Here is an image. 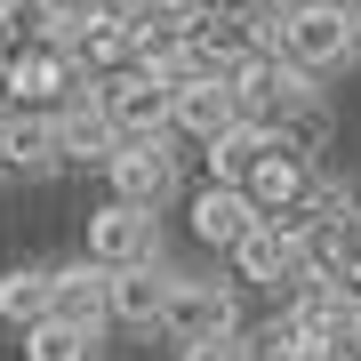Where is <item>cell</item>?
I'll return each mask as SVG.
<instances>
[{"instance_id": "ffe728a7", "label": "cell", "mask_w": 361, "mask_h": 361, "mask_svg": "<svg viewBox=\"0 0 361 361\" xmlns=\"http://www.w3.org/2000/svg\"><path fill=\"white\" fill-rule=\"evenodd\" d=\"M249 345H257V361H329V353L313 345V337L297 329V322H273L265 337H249Z\"/></svg>"}, {"instance_id": "52a82bcc", "label": "cell", "mask_w": 361, "mask_h": 361, "mask_svg": "<svg viewBox=\"0 0 361 361\" xmlns=\"http://www.w3.org/2000/svg\"><path fill=\"white\" fill-rule=\"evenodd\" d=\"M161 329L177 337V345H201V337L241 329V305H233L225 281H177V289H169V305H161Z\"/></svg>"}, {"instance_id": "9c48e42d", "label": "cell", "mask_w": 361, "mask_h": 361, "mask_svg": "<svg viewBox=\"0 0 361 361\" xmlns=\"http://www.w3.org/2000/svg\"><path fill=\"white\" fill-rule=\"evenodd\" d=\"M169 289H177V273H169V265H129V273H113V281H104V329H153L161 305H169Z\"/></svg>"}, {"instance_id": "2e32d148", "label": "cell", "mask_w": 361, "mask_h": 361, "mask_svg": "<svg viewBox=\"0 0 361 361\" xmlns=\"http://www.w3.org/2000/svg\"><path fill=\"white\" fill-rule=\"evenodd\" d=\"M249 225H257L249 193H233V185H201V193H193V241H209V249H233Z\"/></svg>"}, {"instance_id": "ba28073f", "label": "cell", "mask_w": 361, "mask_h": 361, "mask_svg": "<svg viewBox=\"0 0 361 361\" xmlns=\"http://www.w3.org/2000/svg\"><path fill=\"white\" fill-rule=\"evenodd\" d=\"M241 193H249V209H257V217H273V225H289L297 209L313 201V161H297L289 145H273V153L257 161V177H249Z\"/></svg>"}, {"instance_id": "8fae6325", "label": "cell", "mask_w": 361, "mask_h": 361, "mask_svg": "<svg viewBox=\"0 0 361 361\" xmlns=\"http://www.w3.org/2000/svg\"><path fill=\"white\" fill-rule=\"evenodd\" d=\"M104 281L113 273L104 265H65V273H49V322H65V329H89V337H104Z\"/></svg>"}, {"instance_id": "277c9868", "label": "cell", "mask_w": 361, "mask_h": 361, "mask_svg": "<svg viewBox=\"0 0 361 361\" xmlns=\"http://www.w3.org/2000/svg\"><path fill=\"white\" fill-rule=\"evenodd\" d=\"M104 177H113V201L121 209H153L177 193V153H169V137H121V153L104 161Z\"/></svg>"}, {"instance_id": "603a6c76", "label": "cell", "mask_w": 361, "mask_h": 361, "mask_svg": "<svg viewBox=\"0 0 361 361\" xmlns=\"http://www.w3.org/2000/svg\"><path fill=\"white\" fill-rule=\"evenodd\" d=\"M56 8H73V0H56Z\"/></svg>"}, {"instance_id": "5bb4252c", "label": "cell", "mask_w": 361, "mask_h": 361, "mask_svg": "<svg viewBox=\"0 0 361 361\" xmlns=\"http://www.w3.org/2000/svg\"><path fill=\"white\" fill-rule=\"evenodd\" d=\"M121 153V137H113V121L97 113L89 97L73 104V113H56V161H80V169H104Z\"/></svg>"}, {"instance_id": "ac0fdd59", "label": "cell", "mask_w": 361, "mask_h": 361, "mask_svg": "<svg viewBox=\"0 0 361 361\" xmlns=\"http://www.w3.org/2000/svg\"><path fill=\"white\" fill-rule=\"evenodd\" d=\"M0 322H8V329H40V322H49V265L0 273Z\"/></svg>"}, {"instance_id": "7402d4cb", "label": "cell", "mask_w": 361, "mask_h": 361, "mask_svg": "<svg viewBox=\"0 0 361 361\" xmlns=\"http://www.w3.org/2000/svg\"><path fill=\"white\" fill-rule=\"evenodd\" d=\"M345 25H353V49H361V0H345Z\"/></svg>"}, {"instance_id": "8992f818", "label": "cell", "mask_w": 361, "mask_h": 361, "mask_svg": "<svg viewBox=\"0 0 361 361\" xmlns=\"http://www.w3.org/2000/svg\"><path fill=\"white\" fill-rule=\"evenodd\" d=\"M89 265L104 273H129V265H161V233L145 209H121V201H104L97 217H89Z\"/></svg>"}, {"instance_id": "3957f363", "label": "cell", "mask_w": 361, "mask_h": 361, "mask_svg": "<svg viewBox=\"0 0 361 361\" xmlns=\"http://www.w3.org/2000/svg\"><path fill=\"white\" fill-rule=\"evenodd\" d=\"M289 322L313 337L329 361H345L361 345V297L345 281H329V273H297V305H289Z\"/></svg>"}, {"instance_id": "9a60e30c", "label": "cell", "mask_w": 361, "mask_h": 361, "mask_svg": "<svg viewBox=\"0 0 361 361\" xmlns=\"http://www.w3.org/2000/svg\"><path fill=\"white\" fill-rule=\"evenodd\" d=\"M0 169H16V177L56 169V121H40V113H0Z\"/></svg>"}, {"instance_id": "44dd1931", "label": "cell", "mask_w": 361, "mask_h": 361, "mask_svg": "<svg viewBox=\"0 0 361 361\" xmlns=\"http://www.w3.org/2000/svg\"><path fill=\"white\" fill-rule=\"evenodd\" d=\"M177 361H257V345L241 329H225V337H201V345H177Z\"/></svg>"}, {"instance_id": "7c38bea8", "label": "cell", "mask_w": 361, "mask_h": 361, "mask_svg": "<svg viewBox=\"0 0 361 361\" xmlns=\"http://www.w3.org/2000/svg\"><path fill=\"white\" fill-rule=\"evenodd\" d=\"M233 121H241V113H233V89H225L217 73L185 80V89L169 97V129H185V137H201V145H217V137L233 129Z\"/></svg>"}, {"instance_id": "6da1fadb", "label": "cell", "mask_w": 361, "mask_h": 361, "mask_svg": "<svg viewBox=\"0 0 361 361\" xmlns=\"http://www.w3.org/2000/svg\"><path fill=\"white\" fill-rule=\"evenodd\" d=\"M273 56L297 80H322L353 56V25H345V0H297V8L273 25Z\"/></svg>"}, {"instance_id": "7a4b0ae2", "label": "cell", "mask_w": 361, "mask_h": 361, "mask_svg": "<svg viewBox=\"0 0 361 361\" xmlns=\"http://www.w3.org/2000/svg\"><path fill=\"white\" fill-rule=\"evenodd\" d=\"M0 73H8V113H73L80 97H89V80H80V65L65 49H25V56H0Z\"/></svg>"}, {"instance_id": "4fadbf2b", "label": "cell", "mask_w": 361, "mask_h": 361, "mask_svg": "<svg viewBox=\"0 0 361 361\" xmlns=\"http://www.w3.org/2000/svg\"><path fill=\"white\" fill-rule=\"evenodd\" d=\"M73 16L56 0H0V56H25V49H65Z\"/></svg>"}, {"instance_id": "30bf717a", "label": "cell", "mask_w": 361, "mask_h": 361, "mask_svg": "<svg viewBox=\"0 0 361 361\" xmlns=\"http://www.w3.org/2000/svg\"><path fill=\"white\" fill-rule=\"evenodd\" d=\"M225 257L241 265V281H257V289H281V281H297V273H305V257H297V233L273 225V217H257L241 241L225 249Z\"/></svg>"}, {"instance_id": "e0dca14e", "label": "cell", "mask_w": 361, "mask_h": 361, "mask_svg": "<svg viewBox=\"0 0 361 361\" xmlns=\"http://www.w3.org/2000/svg\"><path fill=\"white\" fill-rule=\"evenodd\" d=\"M273 145H281L273 129H249V121H233V129L209 145V185H233V193H241V185L257 177V161L273 153Z\"/></svg>"}, {"instance_id": "5b68a950", "label": "cell", "mask_w": 361, "mask_h": 361, "mask_svg": "<svg viewBox=\"0 0 361 361\" xmlns=\"http://www.w3.org/2000/svg\"><path fill=\"white\" fill-rule=\"evenodd\" d=\"M89 104L113 121V137H169V89L137 65L113 80H89Z\"/></svg>"}, {"instance_id": "d6986e66", "label": "cell", "mask_w": 361, "mask_h": 361, "mask_svg": "<svg viewBox=\"0 0 361 361\" xmlns=\"http://www.w3.org/2000/svg\"><path fill=\"white\" fill-rule=\"evenodd\" d=\"M25 361H97V337L65 329V322H40V329H25Z\"/></svg>"}]
</instances>
